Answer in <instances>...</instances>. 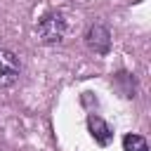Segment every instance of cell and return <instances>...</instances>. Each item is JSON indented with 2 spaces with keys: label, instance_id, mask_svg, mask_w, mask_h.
Returning <instances> with one entry per match:
<instances>
[{
  "label": "cell",
  "instance_id": "obj_2",
  "mask_svg": "<svg viewBox=\"0 0 151 151\" xmlns=\"http://www.w3.org/2000/svg\"><path fill=\"white\" fill-rule=\"evenodd\" d=\"M19 71H21V66H19L17 54L9 50H0V87L14 85L19 78Z\"/></svg>",
  "mask_w": 151,
  "mask_h": 151
},
{
  "label": "cell",
  "instance_id": "obj_5",
  "mask_svg": "<svg viewBox=\"0 0 151 151\" xmlns=\"http://www.w3.org/2000/svg\"><path fill=\"white\" fill-rule=\"evenodd\" d=\"M123 149L125 151H149V144L139 134H125L123 137Z\"/></svg>",
  "mask_w": 151,
  "mask_h": 151
},
{
  "label": "cell",
  "instance_id": "obj_3",
  "mask_svg": "<svg viewBox=\"0 0 151 151\" xmlns=\"http://www.w3.org/2000/svg\"><path fill=\"white\" fill-rule=\"evenodd\" d=\"M85 42H87V47H90V50H94L97 54H106V52H109V47H111V33H109V28H106V26L94 24V26L87 31Z\"/></svg>",
  "mask_w": 151,
  "mask_h": 151
},
{
  "label": "cell",
  "instance_id": "obj_1",
  "mask_svg": "<svg viewBox=\"0 0 151 151\" xmlns=\"http://www.w3.org/2000/svg\"><path fill=\"white\" fill-rule=\"evenodd\" d=\"M38 35H40V40L47 42V45H52V42H61L64 35H66V19H64L59 12L42 17L40 24H38Z\"/></svg>",
  "mask_w": 151,
  "mask_h": 151
},
{
  "label": "cell",
  "instance_id": "obj_4",
  "mask_svg": "<svg viewBox=\"0 0 151 151\" xmlns=\"http://www.w3.org/2000/svg\"><path fill=\"white\" fill-rule=\"evenodd\" d=\"M87 127H90V134L94 137L97 144H101V146L111 144V139H113V130H111L99 116H90V118H87Z\"/></svg>",
  "mask_w": 151,
  "mask_h": 151
}]
</instances>
